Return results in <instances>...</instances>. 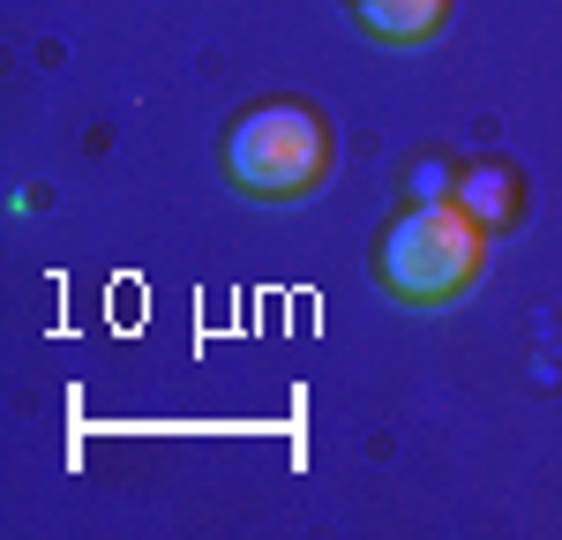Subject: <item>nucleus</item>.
I'll return each instance as SVG.
<instances>
[{"label": "nucleus", "mask_w": 562, "mask_h": 540, "mask_svg": "<svg viewBox=\"0 0 562 540\" xmlns=\"http://www.w3.org/2000/svg\"><path fill=\"white\" fill-rule=\"evenodd\" d=\"M487 225H473L450 195H435V203H405L397 218H390L383 248H375V285H383L397 308H450V301H465L480 285V270H487Z\"/></svg>", "instance_id": "obj_1"}, {"label": "nucleus", "mask_w": 562, "mask_h": 540, "mask_svg": "<svg viewBox=\"0 0 562 540\" xmlns=\"http://www.w3.org/2000/svg\"><path fill=\"white\" fill-rule=\"evenodd\" d=\"M338 166V135L315 98H262L225 128V180L256 203H301Z\"/></svg>", "instance_id": "obj_2"}, {"label": "nucleus", "mask_w": 562, "mask_h": 540, "mask_svg": "<svg viewBox=\"0 0 562 540\" xmlns=\"http://www.w3.org/2000/svg\"><path fill=\"white\" fill-rule=\"evenodd\" d=\"M450 203L503 240V233L525 225V173L510 166V158H473V166L458 173V188H450Z\"/></svg>", "instance_id": "obj_3"}, {"label": "nucleus", "mask_w": 562, "mask_h": 540, "mask_svg": "<svg viewBox=\"0 0 562 540\" xmlns=\"http://www.w3.org/2000/svg\"><path fill=\"white\" fill-rule=\"evenodd\" d=\"M450 8L458 0H352V15H360V31L390 53H405V45H435L450 31Z\"/></svg>", "instance_id": "obj_4"}]
</instances>
